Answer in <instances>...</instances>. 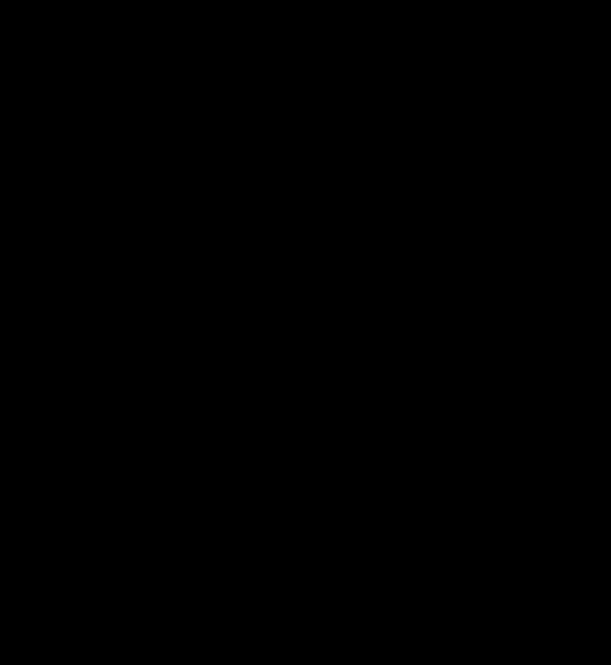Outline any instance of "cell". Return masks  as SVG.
Listing matches in <instances>:
<instances>
[]
</instances>
